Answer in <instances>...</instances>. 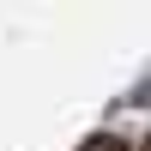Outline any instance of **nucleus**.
Wrapping results in <instances>:
<instances>
[{
	"mask_svg": "<svg viewBox=\"0 0 151 151\" xmlns=\"http://www.w3.org/2000/svg\"><path fill=\"white\" fill-rule=\"evenodd\" d=\"M79 151H133V145H121V139H91V145H79Z\"/></svg>",
	"mask_w": 151,
	"mask_h": 151,
	"instance_id": "nucleus-1",
	"label": "nucleus"
}]
</instances>
